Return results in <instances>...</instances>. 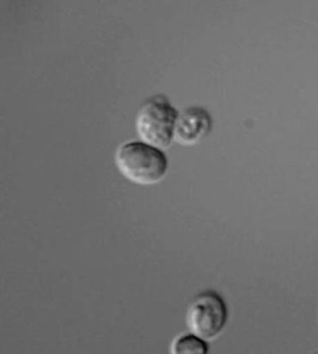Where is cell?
<instances>
[{"instance_id":"5b68a950","label":"cell","mask_w":318,"mask_h":354,"mask_svg":"<svg viewBox=\"0 0 318 354\" xmlns=\"http://www.w3.org/2000/svg\"><path fill=\"white\" fill-rule=\"evenodd\" d=\"M209 351L206 340L192 332L177 336L171 344V353L173 354H207Z\"/></svg>"},{"instance_id":"6da1fadb","label":"cell","mask_w":318,"mask_h":354,"mask_svg":"<svg viewBox=\"0 0 318 354\" xmlns=\"http://www.w3.org/2000/svg\"><path fill=\"white\" fill-rule=\"evenodd\" d=\"M114 162L125 179L141 186L159 183L169 170L164 149L141 140L121 144L116 149Z\"/></svg>"},{"instance_id":"277c9868","label":"cell","mask_w":318,"mask_h":354,"mask_svg":"<svg viewBox=\"0 0 318 354\" xmlns=\"http://www.w3.org/2000/svg\"><path fill=\"white\" fill-rule=\"evenodd\" d=\"M213 120L211 112L200 105H191L179 112L175 140L183 146L197 144L211 133Z\"/></svg>"},{"instance_id":"3957f363","label":"cell","mask_w":318,"mask_h":354,"mask_svg":"<svg viewBox=\"0 0 318 354\" xmlns=\"http://www.w3.org/2000/svg\"><path fill=\"white\" fill-rule=\"evenodd\" d=\"M229 320V308L222 295L207 290L198 294L189 305L186 324L189 331L206 342L216 339Z\"/></svg>"},{"instance_id":"7a4b0ae2","label":"cell","mask_w":318,"mask_h":354,"mask_svg":"<svg viewBox=\"0 0 318 354\" xmlns=\"http://www.w3.org/2000/svg\"><path fill=\"white\" fill-rule=\"evenodd\" d=\"M179 111L168 96L159 93L145 99L136 116V133L143 142L168 149L175 140Z\"/></svg>"}]
</instances>
